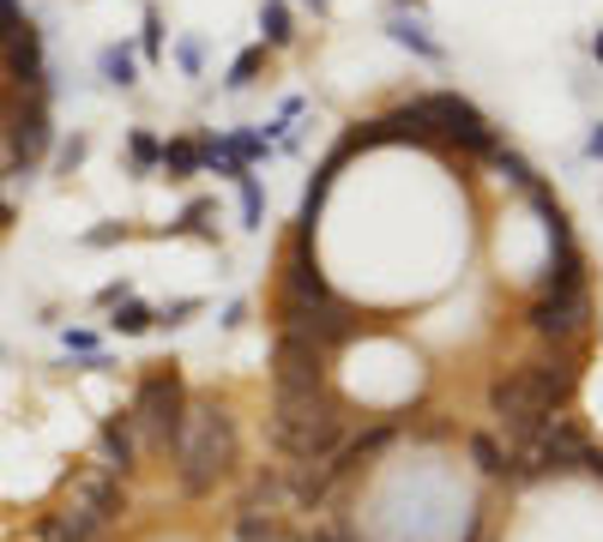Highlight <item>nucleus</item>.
Returning a JSON list of instances; mask_svg holds the SVG:
<instances>
[{
    "label": "nucleus",
    "instance_id": "obj_1",
    "mask_svg": "<svg viewBox=\"0 0 603 542\" xmlns=\"http://www.w3.org/2000/svg\"><path fill=\"white\" fill-rule=\"evenodd\" d=\"M170 458H175V482H182V494H194V501L218 494L223 482L236 477L242 428H236V416H230V404H223L218 392L187 398V416H182V434H175Z\"/></svg>",
    "mask_w": 603,
    "mask_h": 542
},
{
    "label": "nucleus",
    "instance_id": "obj_2",
    "mask_svg": "<svg viewBox=\"0 0 603 542\" xmlns=\"http://www.w3.org/2000/svg\"><path fill=\"white\" fill-rule=\"evenodd\" d=\"M272 440L290 465H327L350 440V404L332 386L308 398H272Z\"/></svg>",
    "mask_w": 603,
    "mask_h": 542
},
{
    "label": "nucleus",
    "instance_id": "obj_3",
    "mask_svg": "<svg viewBox=\"0 0 603 542\" xmlns=\"http://www.w3.org/2000/svg\"><path fill=\"white\" fill-rule=\"evenodd\" d=\"M121 513H127V482L109 477V470H79L66 482V501L42 513L37 542H97Z\"/></svg>",
    "mask_w": 603,
    "mask_h": 542
},
{
    "label": "nucleus",
    "instance_id": "obj_4",
    "mask_svg": "<svg viewBox=\"0 0 603 542\" xmlns=\"http://www.w3.org/2000/svg\"><path fill=\"white\" fill-rule=\"evenodd\" d=\"M187 380L175 361H158L151 374L139 380V392H133V428H139V446L158 452V458H170L175 452V434H182V416H187Z\"/></svg>",
    "mask_w": 603,
    "mask_h": 542
},
{
    "label": "nucleus",
    "instance_id": "obj_5",
    "mask_svg": "<svg viewBox=\"0 0 603 542\" xmlns=\"http://www.w3.org/2000/svg\"><path fill=\"white\" fill-rule=\"evenodd\" d=\"M54 145L49 127V90H0V151L13 169H37L42 151Z\"/></svg>",
    "mask_w": 603,
    "mask_h": 542
},
{
    "label": "nucleus",
    "instance_id": "obj_6",
    "mask_svg": "<svg viewBox=\"0 0 603 542\" xmlns=\"http://www.w3.org/2000/svg\"><path fill=\"white\" fill-rule=\"evenodd\" d=\"M489 416L501 422V434H507L513 446H525L555 410L538 398V386H531V374H525V361H513V368H501V374L489 380Z\"/></svg>",
    "mask_w": 603,
    "mask_h": 542
},
{
    "label": "nucleus",
    "instance_id": "obj_7",
    "mask_svg": "<svg viewBox=\"0 0 603 542\" xmlns=\"http://www.w3.org/2000/svg\"><path fill=\"white\" fill-rule=\"evenodd\" d=\"M591 284L586 290H543L531 308H525V332L538 344H586L591 332Z\"/></svg>",
    "mask_w": 603,
    "mask_h": 542
},
{
    "label": "nucleus",
    "instance_id": "obj_8",
    "mask_svg": "<svg viewBox=\"0 0 603 542\" xmlns=\"http://www.w3.org/2000/svg\"><path fill=\"white\" fill-rule=\"evenodd\" d=\"M332 386V356L308 337H290L278 332L272 344V398H308V392H327Z\"/></svg>",
    "mask_w": 603,
    "mask_h": 542
},
{
    "label": "nucleus",
    "instance_id": "obj_9",
    "mask_svg": "<svg viewBox=\"0 0 603 542\" xmlns=\"http://www.w3.org/2000/svg\"><path fill=\"white\" fill-rule=\"evenodd\" d=\"M278 296H284V301H332V296H339L332 278L320 271L308 230H290L284 254H278Z\"/></svg>",
    "mask_w": 603,
    "mask_h": 542
},
{
    "label": "nucleus",
    "instance_id": "obj_10",
    "mask_svg": "<svg viewBox=\"0 0 603 542\" xmlns=\"http://www.w3.org/2000/svg\"><path fill=\"white\" fill-rule=\"evenodd\" d=\"M139 428H133V410H115L103 428H97V470H109V477L127 482L133 470H139Z\"/></svg>",
    "mask_w": 603,
    "mask_h": 542
},
{
    "label": "nucleus",
    "instance_id": "obj_11",
    "mask_svg": "<svg viewBox=\"0 0 603 542\" xmlns=\"http://www.w3.org/2000/svg\"><path fill=\"white\" fill-rule=\"evenodd\" d=\"M386 37L398 42V49H410V54H422V61H441V42L429 37V25H422V13H393L386 19Z\"/></svg>",
    "mask_w": 603,
    "mask_h": 542
},
{
    "label": "nucleus",
    "instance_id": "obj_12",
    "mask_svg": "<svg viewBox=\"0 0 603 542\" xmlns=\"http://www.w3.org/2000/svg\"><path fill=\"white\" fill-rule=\"evenodd\" d=\"M489 169H495V181H501V187H513V194H519V199H525V194H531V187H538V181H543L538 169H531L519 151H513V145H501V151L489 157Z\"/></svg>",
    "mask_w": 603,
    "mask_h": 542
},
{
    "label": "nucleus",
    "instance_id": "obj_13",
    "mask_svg": "<svg viewBox=\"0 0 603 542\" xmlns=\"http://www.w3.org/2000/svg\"><path fill=\"white\" fill-rule=\"evenodd\" d=\"M158 169L170 181L199 175V169H206V145H199V139H170V145H163V157H158Z\"/></svg>",
    "mask_w": 603,
    "mask_h": 542
},
{
    "label": "nucleus",
    "instance_id": "obj_14",
    "mask_svg": "<svg viewBox=\"0 0 603 542\" xmlns=\"http://www.w3.org/2000/svg\"><path fill=\"white\" fill-rule=\"evenodd\" d=\"M97 73H103V85L133 90V85H139V54H133V49H121V42H109V49L97 54Z\"/></svg>",
    "mask_w": 603,
    "mask_h": 542
},
{
    "label": "nucleus",
    "instance_id": "obj_15",
    "mask_svg": "<svg viewBox=\"0 0 603 542\" xmlns=\"http://www.w3.org/2000/svg\"><path fill=\"white\" fill-rule=\"evenodd\" d=\"M260 30H266V49H290V42H296V19H290V7L284 0H266L260 7Z\"/></svg>",
    "mask_w": 603,
    "mask_h": 542
},
{
    "label": "nucleus",
    "instance_id": "obj_16",
    "mask_svg": "<svg viewBox=\"0 0 603 542\" xmlns=\"http://www.w3.org/2000/svg\"><path fill=\"white\" fill-rule=\"evenodd\" d=\"M151 325H158V313L145 308V301H115V308H109V332H121V337H139V332H151Z\"/></svg>",
    "mask_w": 603,
    "mask_h": 542
},
{
    "label": "nucleus",
    "instance_id": "obj_17",
    "mask_svg": "<svg viewBox=\"0 0 603 542\" xmlns=\"http://www.w3.org/2000/svg\"><path fill=\"white\" fill-rule=\"evenodd\" d=\"M266 54H272V49H266V42H254V49H242L236 61H230V78H223V90H248L254 78H260Z\"/></svg>",
    "mask_w": 603,
    "mask_h": 542
},
{
    "label": "nucleus",
    "instance_id": "obj_18",
    "mask_svg": "<svg viewBox=\"0 0 603 542\" xmlns=\"http://www.w3.org/2000/svg\"><path fill=\"white\" fill-rule=\"evenodd\" d=\"M471 458L483 477H507V446H501L495 434H471Z\"/></svg>",
    "mask_w": 603,
    "mask_h": 542
},
{
    "label": "nucleus",
    "instance_id": "obj_19",
    "mask_svg": "<svg viewBox=\"0 0 603 542\" xmlns=\"http://www.w3.org/2000/svg\"><path fill=\"white\" fill-rule=\"evenodd\" d=\"M284 525L272 513H236V542H278Z\"/></svg>",
    "mask_w": 603,
    "mask_h": 542
},
{
    "label": "nucleus",
    "instance_id": "obj_20",
    "mask_svg": "<svg viewBox=\"0 0 603 542\" xmlns=\"http://www.w3.org/2000/svg\"><path fill=\"white\" fill-rule=\"evenodd\" d=\"M236 194H242V223H248V230H260V218H266V194H260V181H254V169L236 181Z\"/></svg>",
    "mask_w": 603,
    "mask_h": 542
},
{
    "label": "nucleus",
    "instance_id": "obj_21",
    "mask_svg": "<svg viewBox=\"0 0 603 542\" xmlns=\"http://www.w3.org/2000/svg\"><path fill=\"white\" fill-rule=\"evenodd\" d=\"M127 157H133V169H139V175H151V169H158V157H163V145L151 139V133H133V139H127Z\"/></svg>",
    "mask_w": 603,
    "mask_h": 542
},
{
    "label": "nucleus",
    "instance_id": "obj_22",
    "mask_svg": "<svg viewBox=\"0 0 603 542\" xmlns=\"http://www.w3.org/2000/svg\"><path fill=\"white\" fill-rule=\"evenodd\" d=\"M139 49L151 54V61H163V13H158V7H145V37H139Z\"/></svg>",
    "mask_w": 603,
    "mask_h": 542
},
{
    "label": "nucleus",
    "instance_id": "obj_23",
    "mask_svg": "<svg viewBox=\"0 0 603 542\" xmlns=\"http://www.w3.org/2000/svg\"><path fill=\"white\" fill-rule=\"evenodd\" d=\"M194 313H199V301H194V296H182V301H170V308L158 313V325H187Z\"/></svg>",
    "mask_w": 603,
    "mask_h": 542
},
{
    "label": "nucleus",
    "instance_id": "obj_24",
    "mask_svg": "<svg viewBox=\"0 0 603 542\" xmlns=\"http://www.w3.org/2000/svg\"><path fill=\"white\" fill-rule=\"evenodd\" d=\"M85 151H91V139H85V133H73V139L61 145V169H79V163H85Z\"/></svg>",
    "mask_w": 603,
    "mask_h": 542
},
{
    "label": "nucleus",
    "instance_id": "obj_25",
    "mask_svg": "<svg viewBox=\"0 0 603 542\" xmlns=\"http://www.w3.org/2000/svg\"><path fill=\"white\" fill-rule=\"evenodd\" d=\"M175 61H182V73H199V42H194V37H187V42H182V49H175Z\"/></svg>",
    "mask_w": 603,
    "mask_h": 542
},
{
    "label": "nucleus",
    "instance_id": "obj_26",
    "mask_svg": "<svg viewBox=\"0 0 603 542\" xmlns=\"http://www.w3.org/2000/svg\"><path fill=\"white\" fill-rule=\"evenodd\" d=\"M66 349H79V356H91V349H97V337H91V332H66Z\"/></svg>",
    "mask_w": 603,
    "mask_h": 542
},
{
    "label": "nucleus",
    "instance_id": "obj_27",
    "mask_svg": "<svg viewBox=\"0 0 603 542\" xmlns=\"http://www.w3.org/2000/svg\"><path fill=\"white\" fill-rule=\"evenodd\" d=\"M223 325L236 332V325H248V301H236V308H223Z\"/></svg>",
    "mask_w": 603,
    "mask_h": 542
},
{
    "label": "nucleus",
    "instance_id": "obj_28",
    "mask_svg": "<svg viewBox=\"0 0 603 542\" xmlns=\"http://www.w3.org/2000/svg\"><path fill=\"white\" fill-rule=\"evenodd\" d=\"M127 296H133L127 284H109V290H103V296H97V301H103V308H115V301H127Z\"/></svg>",
    "mask_w": 603,
    "mask_h": 542
},
{
    "label": "nucleus",
    "instance_id": "obj_29",
    "mask_svg": "<svg viewBox=\"0 0 603 542\" xmlns=\"http://www.w3.org/2000/svg\"><path fill=\"white\" fill-rule=\"evenodd\" d=\"M85 242H91V247H109V242H121V230H115V223H109V230H91V235H85Z\"/></svg>",
    "mask_w": 603,
    "mask_h": 542
},
{
    "label": "nucleus",
    "instance_id": "obj_30",
    "mask_svg": "<svg viewBox=\"0 0 603 542\" xmlns=\"http://www.w3.org/2000/svg\"><path fill=\"white\" fill-rule=\"evenodd\" d=\"M586 157H598V163H603V121H598V127H591V139H586Z\"/></svg>",
    "mask_w": 603,
    "mask_h": 542
},
{
    "label": "nucleus",
    "instance_id": "obj_31",
    "mask_svg": "<svg viewBox=\"0 0 603 542\" xmlns=\"http://www.w3.org/2000/svg\"><path fill=\"white\" fill-rule=\"evenodd\" d=\"M302 542H350V537H339V530H327V525H320V530H308Z\"/></svg>",
    "mask_w": 603,
    "mask_h": 542
},
{
    "label": "nucleus",
    "instance_id": "obj_32",
    "mask_svg": "<svg viewBox=\"0 0 603 542\" xmlns=\"http://www.w3.org/2000/svg\"><path fill=\"white\" fill-rule=\"evenodd\" d=\"M591 54H598V66H603V30H598V37H591Z\"/></svg>",
    "mask_w": 603,
    "mask_h": 542
},
{
    "label": "nucleus",
    "instance_id": "obj_33",
    "mask_svg": "<svg viewBox=\"0 0 603 542\" xmlns=\"http://www.w3.org/2000/svg\"><path fill=\"white\" fill-rule=\"evenodd\" d=\"M308 7H315V13H327V0H308Z\"/></svg>",
    "mask_w": 603,
    "mask_h": 542
}]
</instances>
